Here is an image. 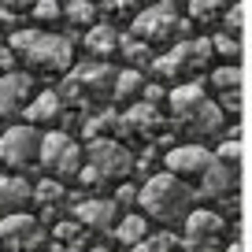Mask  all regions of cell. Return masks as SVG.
Returning <instances> with one entry per match:
<instances>
[{
  "label": "cell",
  "mask_w": 252,
  "mask_h": 252,
  "mask_svg": "<svg viewBox=\"0 0 252 252\" xmlns=\"http://www.w3.org/2000/svg\"><path fill=\"white\" fill-rule=\"evenodd\" d=\"M137 204L149 222L159 226H186V219L197 212V189L186 186L182 178L159 171L137 189Z\"/></svg>",
  "instance_id": "obj_1"
},
{
  "label": "cell",
  "mask_w": 252,
  "mask_h": 252,
  "mask_svg": "<svg viewBox=\"0 0 252 252\" xmlns=\"http://www.w3.org/2000/svg\"><path fill=\"white\" fill-rule=\"evenodd\" d=\"M8 48L30 67V74H71L74 45L63 33L48 30H11Z\"/></svg>",
  "instance_id": "obj_2"
},
{
  "label": "cell",
  "mask_w": 252,
  "mask_h": 252,
  "mask_svg": "<svg viewBox=\"0 0 252 252\" xmlns=\"http://www.w3.org/2000/svg\"><path fill=\"white\" fill-rule=\"evenodd\" d=\"M41 167L48 171V178H56L60 186H71L78 182L86 156H82V145L74 141L67 130H45L41 134Z\"/></svg>",
  "instance_id": "obj_3"
},
{
  "label": "cell",
  "mask_w": 252,
  "mask_h": 252,
  "mask_svg": "<svg viewBox=\"0 0 252 252\" xmlns=\"http://www.w3.org/2000/svg\"><path fill=\"white\" fill-rule=\"evenodd\" d=\"M212 37H186L171 48V52L156 56L152 60V71L167 82H178V78H189L193 71H204L212 63Z\"/></svg>",
  "instance_id": "obj_4"
},
{
  "label": "cell",
  "mask_w": 252,
  "mask_h": 252,
  "mask_svg": "<svg viewBox=\"0 0 252 252\" xmlns=\"http://www.w3.org/2000/svg\"><path fill=\"white\" fill-rule=\"evenodd\" d=\"M219 163L215 159V152L208 149V145H200V141H189V145H174L171 152L163 156V167H167V174H174V178H182L186 186H193L197 189L200 182L212 174V167Z\"/></svg>",
  "instance_id": "obj_5"
},
{
  "label": "cell",
  "mask_w": 252,
  "mask_h": 252,
  "mask_svg": "<svg viewBox=\"0 0 252 252\" xmlns=\"http://www.w3.org/2000/svg\"><path fill=\"white\" fill-rule=\"evenodd\" d=\"M41 159V130L30 123H15L0 134V163L26 171Z\"/></svg>",
  "instance_id": "obj_6"
},
{
  "label": "cell",
  "mask_w": 252,
  "mask_h": 252,
  "mask_svg": "<svg viewBox=\"0 0 252 252\" xmlns=\"http://www.w3.org/2000/svg\"><path fill=\"white\" fill-rule=\"evenodd\" d=\"M130 33L145 45H163L178 33V15H174V0H156L145 11H137L134 23H130Z\"/></svg>",
  "instance_id": "obj_7"
},
{
  "label": "cell",
  "mask_w": 252,
  "mask_h": 252,
  "mask_svg": "<svg viewBox=\"0 0 252 252\" xmlns=\"http://www.w3.org/2000/svg\"><path fill=\"white\" fill-rule=\"evenodd\" d=\"M89 167L100 174L104 182H115L123 186L134 171V156L123 141H111V137H93L89 141Z\"/></svg>",
  "instance_id": "obj_8"
},
{
  "label": "cell",
  "mask_w": 252,
  "mask_h": 252,
  "mask_svg": "<svg viewBox=\"0 0 252 252\" xmlns=\"http://www.w3.org/2000/svg\"><path fill=\"white\" fill-rule=\"evenodd\" d=\"M126 208L119 204L115 197H89L82 200L78 208H74V219H78V226H89L96 230V234H111V230L123 222Z\"/></svg>",
  "instance_id": "obj_9"
},
{
  "label": "cell",
  "mask_w": 252,
  "mask_h": 252,
  "mask_svg": "<svg viewBox=\"0 0 252 252\" xmlns=\"http://www.w3.org/2000/svg\"><path fill=\"white\" fill-rule=\"evenodd\" d=\"M37 96V86H33L30 71H8L0 74V115H23L30 108V100Z\"/></svg>",
  "instance_id": "obj_10"
},
{
  "label": "cell",
  "mask_w": 252,
  "mask_h": 252,
  "mask_svg": "<svg viewBox=\"0 0 252 252\" xmlns=\"http://www.w3.org/2000/svg\"><path fill=\"white\" fill-rule=\"evenodd\" d=\"M0 241L8 245V249L33 252V249L45 245V234H41V222L30 212H23V215H4L0 219Z\"/></svg>",
  "instance_id": "obj_11"
},
{
  "label": "cell",
  "mask_w": 252,
  "mask_h": 252,
  "mask_svg": "<svg viewBox=\"0 0 252 252\" xmlns=\"http://www.w3.org/2000/svg\"><path fill=\"white\" fill-rule=\"evenodd\" d=\"M212 89L219 93V108L226 119H237L241 115V67L237 63H222L212 71Z\"/></svg>",
  "instance_id": "obj_12"
},
{
  "label": "cell",
  "mask_w": 252,
  "mask_h": 252,
  "mask_svg": "<svg viewBox=\"0 0 252 252\" xmlns=\"http://www.w3.org/2000/svg\"><path fill=\"white\" fill-rule=\"evenodd\" d=\"M186 241L189 245H200V249H208L212 241H219L222 234H226V219L215 212H208V208H197V212L186 219Z\"/></svg>",
  "instance_id": "obj_13"
},
{
  "label": "cell",
  "mask_w": 252,
  "mask_h": 252,
  "mask_svg": "<svg viewBox=\"0 0 252 252\" xmlns=\"http://www.w3.org/2000/svg\"><path fill=\"white\" fill-rule=\"evenodd\" d=\"M60 115H63V96L60 93H52V89H45V93H37L30 100V108L23 111V119L30 126H37L41 134H45V130H60Z\"/></svg>",
  "instance_id": "obj_14"
},
{
  "label": "cell",
  "mask_w": 252,
  "mask_h": 252,
  "mask_svg": "<svg viewBox=\"0 0 252 252\" xmlns=\"http://www.w3.org/2000/svg\"><path fill=\"white\" fill-rule=\"evenodd\" d=\"M26 204H33V186L19 174H0V219L23 215Z\"/></svg>",
  "instance_id": "obj_15"
},
{
  "label": "cell",
  "mask_w": 252,
  "mask_h": 252,
  "mask_svg": "<svg viewBox=\"0 0 252 252\" xmlns=\"http://www.w3.org/2000/svg\"><path fill=\"white\" fill-rule=\"evenodd\" d=\"M178 126H186L193 137H215V134H222V126H226V115H222V108L208 96L204 104H200L193 115H186Z\"/></svg>",
  "instance_id": "obj_16"
},
{
  "label": "cell",
  "mask_w": 252,
  "mask_h": 252,
  "mask_svg": "<svg viewBox=\"0 0 252 252\" xmlns=\"http://www.w3.org/2000/svg\"><path fill=\"white\" fill-rule=\"evenodd\" d=\"M149 234H152V226H149V219H145L141 212H126L123 222L111 230V241H115L119 249H141V245L149 241Z\"/></svg>",
  "instance_id": "obj_17"
},
{
  "label": "cell",
  "mask_w": 252,
  "mask_h": 252,
  "mask_svg": "<svg viewBox=\"0 0 252 252\" xmlns=\"http://www.w3.org/2000/svg\"><path fill=\"white\" fill-rule=\"evenodd\" d=\"M119 126L130 130V134H156V130H163V119H159V111L152 108V104L137 100V104L126 108V115L119 119Z\"/></svg>",
  "instance_id": "obj_18"
},
{
  "label": "cell",
  "mask_w": 252,
  "mask_h": 252,
  "mask_svg": "<svg viewBox=\"0 0 252 252\" xmlns=\"http://www.w3.org/2000/svg\"><path fill=\"white\" fill-rule=\"evenodd\" d=\"M145 74L141 71H134V67H126V71H115V86H111V100L115 104H137L141 100V93H145Z\"/></svg>",
  "instance_id": "obj_19"
},
{
  "label": "cell",
  "mask_w": 252,
  "mask_h": 252,
  "mask_svg": "<svg viewBox=\"0 0 252 252\" xmlns=\"http://www.w3.org/2000/svg\"><path fill=\"white\" fill-rule=\"evenodd\" d=\"M86 48L96 56V60H104V56L119 52V33H115V26H108V23L89 26V30H86Z\"/></svg>",
  "instance_id": "obj_20"
},
{
  "label": "cell",
  "mask_w": 252,
  "mask_h": 252,
  "mask_svg": "<svg viewBox=\"0 0 252 252\" xmlns=\"http://www.w3.org/2000/svg\"><path fill=\"white\" fill-rule=\"evenodd\" d=\"M119 52L130 60V67H134V71H141L145 63H152V48L145 45V41H137L134 33H119Z\"/></svg>",
  "instance_id": "obj_21"
},
{
  "label": "cell",
  "mask_w": 252,
  "mask_h": 252,
  "mask_svg": "<svg viewBox=\"0 0 252 252\" xmlns=\"http://www.w3.org/2000/svg\"><path fill=\"white\" fill-rule=\"evenodd\" d=\"M63 19L71 26H96L93 0H67V4H63Z\"/></svg>",
  "instance_id": "obj_22"
},
{
  "label": "cell",
  "mask_w": 252,
  "mask_h": 252,
  "mask_svg": "<svg viewBox=\"0 0 252 252\" xmlns=\"http://www.w3.org/2000/svg\"><path fill=\"white\" fill-rule=\"evenodd\" d=\"M212 52L222 56L226 63H237V60H241V41H237L234 33L222 30V33H215V37H212Z\"/></svg>",
  "instance_id": "obj_23"
},
{
  "label": "cell",
  "mask_w": 252,
  "mask_h": 252,
  "mask_svg": "<svg viewBox=\"0 0 252 252\" xmlns=\"http://www.w3.org/2000/svg\"><path fill=\"white\" fill-rule=\"evenodd\" d=\"M222 11L226 8H222L219 0H189V19H193V23H212Z\"/></svg>",
  "instance_id": "obj_24"
},
{
  "label": "cell",
  "mask_w": 252,
  "mask_h": 252,
  "mask_svg": "<svg viewBox=\"0 0 252 252\" xmlns=\"http://www.w3.org/2000/svg\"><path fill=\"white\" fill-rule=\"evenodd\" d=\"M63 197H67V186H60L56 178H45L41 186H33V200L37 204H60Z\"/></svg>",
  "instance_id": "obj_25"
},
{
  "label": "cell",
  "mask_w": 252,
  "mask_h": 252,
  "mask_svg": "<svg viewBox=\"0 0 252 252\" xmlns=\"http://www.w3.org/2000/svg\"><path fill=\"white\" fill-rule=\"evenodd\" d=\"M215 159H219V163H226L230 171H241V145H237V134H230L226 141L215 149Z\"/></svg>",
  "instance_id": "obj_26"
},
{
  "label": "cell",
  "mask_w": 252,
  "mask_h": 252,
  "mask_svg": "<svg viewBox=\"0 0 252 252\" xmlns=\"http://www.w3.org/2000/svg\"><path fill=\"white\" fill-rule=\"evenodd\" d=\"M30 15L37 19V23H60L63 19V4L60 0H37V4L30 8Z\"/></svg>",
  "instance_id": "obj_27"
},
{
  "label": "cell",
  "mask_w": 252,
  "mask_h": 252,
  "mask_svg": "<svg viewBox=\"0 0 252 252\" xmlns=\"http://www.w3.org/2000/svg\"><path fill=\"white\" fill-rule=\"evenodd\" d=\"M222 23H226V33H234V37H237V30H241V8L230 4V8L222 11Z\"/></svg>",
  "instance_id": "obj_28"
},
{
  "label": "cell",
  "mask_w": 252,
  "mask_h": 252,
  "mask_svg": "<svg viewBox=\"0 0 252 252\" xmlns=\"http://www.w3.org/2000/svg\"><path fill=\"white\" fill-rule=\"evenodd\" d=\"M15 71V52L8 48V41H0V74Z\"/></svg>",
  "instance_id": "obj_29"
},
{
  "label": "cell",
  "mask_w": 252,
  "mask_h": 252,
  "mask_svg": "<svg viewBox=\"0 0 252 252\" xmlns=\"http://www.w3.org/2000/svg\"><path fill=\"white\" fill-rule=\"evenodd\" d=\"M104 8L111 11V15H123V11H134L137 0H104Z\"/></svg>",
  "instance_id": "obj_30"
},
{
  "label": "cell",
  "mask_w": 252,
  "mask_h": 252,
  "mask_svg": "<svg viewBox=\"0 0 252 252\" xmlns=\"http://www.w3.org/2000/svg\"><path fill=\"white\" fill-rule=\"evenodd\" d=\"M78 230H82V226H74V222H63V226H56V237H60V241H74V237H78Z\"/></svg>",
  "instance_id": "obj_31"
},
{
  "label": "cell",
  "mask_w": 252,
  "mask_h": 252,
  "mask_svg": "<svg viewBox=\"0 0 252 252\" xmlns=\"http://www.w3.org/2000/svg\"><path fill=\"white\" fill-rule=\"evenodd\" d=\"M33 4H37V0H4V8H8L11 15H15V11H30Z\"/></svg>",
  "instance_id": "obj_32"
},
{
  "label": "cell",
  "mask_w": 252,
  "mask_h": 252,
  "mask_svg": "<svg viewBox=\"0 0 252 252\" xmlns=\"http://www.w3.org/2000/svg\"><path fill=\"white\" fill-rule=\"evenodd\" d=\"M222 252H245V249H241V241H230V245H226Z\"/></svg>",
  "instance_id": "obj_33"
},
{
  "label": "cell",
  "mask_w": 252,
  "mask_h": 252,
  "mask_svg": "<svg viewBox=\"0 0 252 252\" xmlns=\"http://www.w3.org/2000/svg\"><path fill=\"white\" fill-rule=\"evenodd\" d=\"M219 4H222V8H230V4H237V0H219Z\"/></svg>",
  "instance_id": "obj_34"
}]
</instances>
